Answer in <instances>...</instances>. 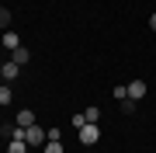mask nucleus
<instances>
[{
  "label": "nucleus",
  "instance_id": "1",
  "mask_svg": "<svg viewBox=\"0 0 156 153\" xmlns=\"http://www.w3.org/2000/svg\"><path fill=\"white\" fill-rule=\"evenodd\" d=\"M45 129L42 125H31V129H24V143H28V146H45Z\"/></svg>",
  "mask_w": 156,
  "mask_h": 153
},
{
  "label": "nucleus",
  "instance_id": "2",
  "mask_svg": "<svg viewBox=\"0 0 156 153\" xmlns=\"http://www.w3.org/2000/svg\"><path fill=\"white\" fill-rule=\"evenodd\" d=\"M97 139H101V129H97V122H87L83 129H80V143H83V146H94Z\"/></svg>",
  "mask_w": 156,
  "mask_h": 153
},
{
  "label": "nucleus",
  "instance_id": "3",
  "mask_svg": "<svg viewBox=\"0 0 156 153\" xmlns=\"http://www.w3.org/2000/svg\"><path fill=\"white\" fill-rule=\"evenodd\" d=\"M146 91H149V87H146V80H132V84H128V97H132V101H142Z\"/></svg>",
  "mask_w": 156,
  "mask_h": 153
},
{
  "label": "nucleus",
  "instance_id": "4",
  "mask_svg": "<svg viewBox=\"0 0 156 153\" xmlns=\"http://www.w3.org/2000/svg\"><path fill=\"white\" fill-rule=\"evenodd\" d=\"M0 77H4V84H14V80H17V63L7 59L4 66H0Z\"/></svg>",
  "mask_w": 156,
  "mask_h": 153
},
{
  "label": "nucleus",
  "instance_id": "5",
  "mask_svg": "<svg viewBox=\"0 0 156 153\" xmlns=\"http://www.w3.org/2000/svg\"><path fill=\"white\" fill-rule=\"evenodd\" d=\"M17 125H21V129H31V125H35V111L21 108V111H17Z\"/></svg>",
  "mask_w": 156,
  "mask_h": 153
},
{
  "label": "nucleus",
  "instance_id": "6",
  "mask_svg": "<svg viewBox=\"0 0 156 153\" xmlns=\"http://www.w3.org/2000/svg\"><path fill=\"white\" fill-rule=\"evenodd\" d=\"M11 59L17 63V66H24V63H28V59H31V52H28V49H24V46H17V49H11Z\"/></svg>",
  "mask_w": 156,
  "mask_h": 153
},
{
  "label": "nucleus",
  "instance_id": "7",
  "mask_svg": "<svg viewBox=\"0 0 156 153\" xmlns=\"http://www.w3.org/2000/svg\"><path fill=\"white\" fill-rule=\"evenodd\" d=\"M14 101V87L11 84H0V104H11Z\"/></svg>",
  "mask_w": 156,
  "mask_h": 153
},
{
  "label": "nucleus",
  "instance_id": "8",
  "mask_svg": "<svg viewBox=\"0 0 156 153\" xmlns=\"http://www.w3.org/2000/svg\"><path fill=\"white\" fill-rule=\"evenodd\" d=\"M7 153H28V143L24 139H11L7 143Z\"/></svg>",
  "mask_w": 156,
  "mask_h": 153
},
{
  "label": "nucleus",
  "instance_id": "9",
  "mask_svg": "<svg viewBox=\"0 0 156 153\" xmlns=\"http://www.w3.org/2000/svg\"><path fill=\"white\" fill-rule=\"evenodd\" d=\"M83 118H87V122H101V108H97V104H90L87 111H83Z\"/></svg>",
  "mask_w": 156,
  "mask_h": 153
},
{
  "label": "nucleus",
  "instance_id": "10",
  "mask_svg": "<svg viewBox=\"0 0 156 153\" xmlns=\"http://www.w3.org/2000/svg\"><path fill=\"white\" fill-rule=\"evenodd\" d=\"M0 28L11 31V11H7V7H0Z\"/></svg>",
  "mask_w": 156,
  "mask_h": 153
},
{
  "label": "nucleus",
  "instance_id": "11",
  "mask_svg": "<svg viewBox=\"0 0 156 153\" xmlns=\"http://www.w3.org/2000/svg\"><path fill=\"white\" fill-rule=\"evenodd\" d=\"M4 46H7V49H17L21 42H17V35H14V31H4Z\"/></svg>",
  "mask_w": 156,
  "mask_h": 153
},
{
  "label": "nucleus",
  "instance_id": "12",
  "mask_svg": "<svg viewBox=\"0 0 156 153\" xmlns=\"http://www.w3.org/2000/svg\"><path fill=\"white\" fill-rule=\"evenodd\" d=\"M83 125H87V118H83V111H76V115H73V129L80 132V129H83Z\"/></svg>",
  "mask_w": 156,
  "mask_h": 153
},
{
  "label": "nucleus",
  "instance_id": "13",
  "mask_svg": "<svg viewBox=\"0 0 156 153\" xmlns=\"http://www.w3.org/2000/svg\"><path fill=\"white\" fill-rule=\"evenodd\" d=\"M45 153H62V143H52V139H45Z\"/></svg>",
  "mask_w": 156,
  "mask_h": 153
},
{
  "label": "nucleus",
  "instance_id": "14",
  "mask_svg": "<svg viewBox=\"0 0 156 153\" xmlns=\"http://www.w3.org/2000/svg\"><path fill=\"white\" fill-rule=\"evenodd\" d=\"M122 111H125V115L135 111V101H132V97H125V101H122Z\"/></svg>",
  "mask_w": 156,
  "mask_h": 153
},
{
  "label": "nucleus",
  "instance_id": "15",
  "mask_svg": "<svg viewBox=\"0 0 156 153\" xmlns=\"http://www.w3.org/2000/svg\"><path fill=\"white\" fill-rule=\"evenodd\" d=\"M45 136H49L52 143H62V129H49V132H45Z\"/></svg>",
  "mask_w": 156,
  "mask_h": 153
},
{
  "label": "nucleus",
  "instance_id": "16",
  "mask_svg": "<svg viewBox=\"0 0 156 153\" xmlns=\"http://www.w3.org/2000/svg\"><path fill=\"white\" fill-rule=\"evenodd\" d=\"M115 97H118V101H125V97H128V87L118 84V87H115Z\"/></svg>",
  "mask_w": 156,
  "mask_h": 153
},
{
  "label": "nucleus",
  "instance_id": "17",
  "mask_svg": "<svg viewBox=\"0 0 156 153\" xmlns=\"http://www.w3.org/2000/svg\"><path fill=\"white\" fill-rule=\"evenodd\" d=\"M149 28H153V31H156V14H153V17H149Z\"/></svg>",
  "mask_w": 156,
  "mask_h": 153
},
{
  "label": "nucleus",
  "instance_id": "18",
  "mask_svg": "<svg viewBox=\"0 0 156 153\" xmlns=\"http://www.w3.org/2000/svg\"><path fill=\"white\" fill-rule=\"evenodd\" d=\"M0 84H4V77H0Z\"/></svg>",
  "mask_w": 156,
  "mask_h": 153
}]
</instances>
